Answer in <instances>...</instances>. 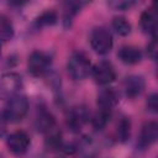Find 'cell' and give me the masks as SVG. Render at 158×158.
I'll return each instance as SVG.
<instances>
[{
	"instance_id": "cell-3",
	"label": "cell",
	"mask_w": 158,
	"mask_h": 158,
	"mask_svg": "<svg viewBox=\"0 0 158 158\" xmlns=\"http://www.w3.org/2000/svg\"><path fill=\"white\" fill-rule=\"evenodd\" d=\"M91 48L99 54H106L112 48V36L111 32L102 26L95 27L90 35Z\"/></svg>"
},
{
	"instance_id": "cell-19",
	"label": "cell",
	"mask_w": 158,
	"mask_h": 158,
	"mask_svg": "<svg viewBox=\"0 0 158 158\" xmlns=\"http://www.w3.org/2000/svg\"><path fill=\"white\" fill-rule=\"evenodd\" d=\"M46 144L48 148H59L60 147V132L53 128L51 132L47 133Z\"/></svg>"
},
{
	"instance_id": "cell-23",
	"label": "cell",
	"mask_w": 158,
	"mask_h": 158,
	"mask_svg": "<svg viewBox=\"0 0 158 158\" xmlns=\"http://www.w3.org/2000/svg\"><path fill=\"white\" fill-rule=\"evenodd\" d=\"M147 53H148V56L152 59H156V54H157V41H156V37H153L152 38V42L148 44Z\"/></svg>"
},
{
	"instance_id": "cell-16",
	"label": "cell",
	"mask_w": 158,
	"mask_h": 158,
	"mask_svg": "<svg viewBox=\"0 0 158 158\" xmlns=\"http://www.w3.org/2000/svg\"><path fill=\"white\" fill-rule=\"evenodd\" d=\"M112 27L121 36H127L131 32V23L125 17H121V16L115 17L112 20Z\"/></svg>"
},
{
	"instance_id": "cell-9",
	"label": "cell",
	"mask_w": 158,
	"mask_h": 158,
	"mask_svg": "<svg viewBox=\"0 0 158 158\" xmlns=\"http://www.w3.org/2000/svg\"><path fill=\"white\" fill-rule=\"evenodd\" d=\"M158 138V125L154 121L146 122L142 126V130L139 132L138 137V146L141 148H147L151 144H153Z\"/></svg>"
},
{
	"instance_id": "cell-7",
	"label": "cell",
	"mask_w": 158,
	"mask_h": 158,
	"mask_svg": "<svg viewBox=\"0 0 158 158\" xmlns=\"http://www.w3.org/2000/svg\"><path fill=\"white\" fill-rule=\"evenodd\" d=\"M30 137L25 131H15L12 132L6 141L7 148L11 153L16 156H22L27 152L30 147Z\"/></svg>"
},
{
	"instance_id": "cell-1",
	"label": "cell",
	"mask_w": 158,
	"mask_h": 158,
	"mask_svg": "<svg viewBox=\"0 0 158 158\" xmlns=\"http://www.w3.org/2000/svg\"><path fill=\"white\" fill-rule=\"evenodd\" d=\"M28 110V100L25 95L16 94L10 98L6 102V106L2 111V116L6 121L10 122H19L21 121Z\"/></svg>"
},
{
	"instance_id": "cell-10",
	"label": "cell",
	"mask_w": 158,
	"mask_h": 158,
	"mask_svg": "<svg viewBox=\"0 0 158 158\" xmlns=\"http://www.w3.org/2000/svg\"><path fill=\"white\" fill-rule=\"evenodd\" d=\"M146 83L141 75H128L123 81V89L127 98L135 99L139 96L144 90Z\"/></svg>"
},
{
	"instance_id": "cell-12",
	"label": "cell",
	"mask_w": 158,
	"mask_h": 158,
	"mask_svg": "<svg viewBox=\"0 0 158 158\" xmlns=\"http://www.w3.org/2000/svg\"><path fill=\"white\" fill-rule=\"evenodd\" d=\"M139 22H141V28L143 30V32L152 35L154 37L156 31H157V12L153 6L146 9L142 12Z\"/></svg>"
},
{
	"instance_id": "cell-13",
	"label": "cell",
	"mask_w": 158,
	"mask_h": 158,
	"mask_svg": "<svg viewBox=\"0 0 158 158\" xmlns=\"http://www.w3.org/2000/svg\"><path fill=\"white\" fill-rule=\"evenodd\" d=\"M88 118H89V112L85 107H81V106L75 107L68 115V126L72 130L78 131L88 121Z\"/></svg>"
},
{
	"instance_id": "cell-17",
	"label": "cell",
	"mask_w": 158,
	"mask_h": 158,
	"mask_svg": "<svg viewBox=\"0 0 158 158\" xmlns=\"http://www.w3.org/2000/svg\"><path fill=\"white\" fill-rule=\"evenodd\" d=\"M57 21V14L53 10H47L43 14H41L37 20H36V25L38 27H43V26H52L54 25Z\"/></svg>"
},
{
	"instance_id": "cell-2",
	"label": "cell",
	"mask_w": 158,
	"mask_h": 158,
	"mask_svg": "<svg viewBox=\"0 0 158 158\" xmlns=\"http://www.w3.org/2000/svg\"><path fill=\"white\" fill-rule=\"evenodd\" d=\"M67 70H68V74L70 75L72 79L83 80L91 72V63L84 53L75 52L68 59Z\"/></svg>"
},
{
	"instance_id": "cell-4",
	"label": "cell",
	"mask_w": 158,
	"mask_h": 158,
	"mask_svg": "<svg viewBox=\"0 0 158 158\" xmlns=\"http://www.w3.org/2000/svg\"><path fill=\"white\" fill-rule=\"evenodd\" d=\"M51 64H52V59L47 53L41 51H35L28 57L27 68L33 77H42L49 70Z\"/></svg>"
},
{
	"instance_id": "cell-6",
	"label": "cell",
	"mask_w": 158,
	"mask_h": 158,
	"mask_svg": "<svg viewBox=\"0 0 158 158\" xmlns=\"http://www.w3.org/2000/svg\"><path fill=\"white\" fill-rule=\"evenodd\" d=\"M91 74L95 81L100 85H107L116 79V73L112 64L105 60L99 62L91 67Z\"/></svg>"
},
{
	"instance_id": "cell-11",
	"label": "cell",
	"mask_w": 158,
	"mask_h": 158,
	"mask_svg": "<svg viewBox=\"0 0 158 158\" xmlns=\"http://www.w3.org/2000/svg\"><path fill=\"white\" fill-rule=\"evenodd\" d=\"M35 126L38 132L47 135L53 128H56V120L49 111H47L46 109H41V110H38V112L36 115Z\"/></svg>"
},
{
	"instance_id": "cell-15",
	"label": "cell",
	"mask_w": 158,
	"mask_h": 158,
	"mask_svg": "<svg viewBox=\"0 0 158 158\" xmlns=\"http://www.w3.org/2000/svg\"><path fill=\"white\" fill-rule=\"evenodd\" d=\"M14 37V26L9 17L0 15V41L7 42Z\"/></svg>"
},
{
	"instance_id": "cell-22",
	"label": "cell",
	"mask_w": 158,
	"mask_h": 158,
	"mask_svg": "<svg viewBox=\"0 0 158 158\" xmlns=\"http://www.w3.org/2000/svg\"><path fill=\"white\" fill-rule=\"evenodd\" d=\"M110 6L115 7V9H118V10H123V9H128L131 7L132 5H135L133 1H111L109 2Z\"/></svg>"
},
{
	"instance_id": "cell-8",
	"label": "cell",
	"mask_w": 158,
	"mask_h": 158,
	"mask_svg": "<svg viewBox=\"0 0 158 158\" xmlns=\"http://www.w3.org/2000/svg\"><path fill=\"white\" fill-rule=\"evenodd\" d=\"M98 107L101 111L111 112L118 102V94L112 88H104L98 94Z\"/></svg>"
},
{
	"instance_id": "cell-20",
	"label": "cell",
	"mask_w": 158,
	"mask_h": 158,
	"mask_svg": "<svg viewBox=\"0 0 158 158\" xmlns=\"http://www.w3.org/2000/svg\"><path fill=\"white\" fill-rule=\"evenodd\" d=\"M110 114L111 112H106V111H101V110H98V112L95 114V116L93 117V125L95 128H102L109 118H110Z\"/></svg>"
},
{
	"instance_id": "cell-21",
	"label": "cell",
	"mask_w": 158,
	"mask_h": 158,
	"mask_svg": "<svg viewBox=\"0 0 158 158\" xmlns=\"http://www.w3.org/2000/svg\"><path fill=\"white\" fill-rule=\"evenodd\" d=\"M147 109L151 112H157L158 104H157V94H151L147 99Z\"/></svg>"
},
{
	"instance_id": "cell-18",
	"label": "cell",
	"mask_w": 158,
	"mask_h": 158,
	"mask_svg": "<svg viewBox=\"0 0 158 158\" xmlns=\"http://www.w3.org/2000/svg\"><path fill=\"white\" fill-rule=\"evenodd\" d=\"M130 131H131V122L127 117H123L118 123L117 136L120 137L121 141H126L130 137Z\"/></svg>"
},
{
	"instance_id": "cell-14",
	"label": "cell",
	"mask_w": 158,
	"mask_h": 158,
	"mask_svg": "<svg viewBox=\"0 0 158 158\" xmlns=\"http://www.w3.org/2000/svg\"><path fill=\"white\" fill-rule=\"evenodd\" d=\"M117 56L122 63L130 64V65L138 63L142 58V53H141L139 48H137L135 46H122L118 49Z\"/></svg>"
},
{
	"instance_id": "cell-5",
	"label": "cell",
	"mask_w": 158,
	"mask_h": 158,
	"mask_svg": "<svg viewBox=\"0 0 158 158\" xmlns=\"http://www.w3.org/2000/svg\"><path fill=\"white\" fill-rule=\"evenodd\" d=\"M22 85L21 77L16 73H6L0 79V99H10L17 94Z\"/></svg>"
},
{
	"instance_id": "cell-24",
	"label": "cell",
	"mask_w": 158,
	"mask_h": 158,
	"mask_svg": "<svg viewBox=\"0 0 158 158\" xmlns=\"http://www.w3.org/2000/svg\"><path fill=\"white\" fill-rule=\"evenodd\" d=\"M6 120L4 118V116H2V114L0 115V136L4 133V122H5Z\"/></svg>"
},
{
	"instance_id": "cell-25",
	"label": "cell",
	"mask_w": 158,
	"mask_h": 158,
	"mask_svg": "<svg viewBox=\"0 0 158 158\" xmlns=\"http://www.w3.org/2000/svg\"><path fill=\"white\" fill-rule=\"evenodd\" d=\"M0 53H1V52H0Z\"/></svg>"
}]
</instances>
